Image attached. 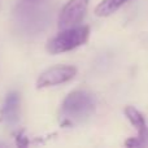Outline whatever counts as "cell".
I'll return each mask as SVG.
<instances>
[{"instance_id": "1", "label": "cell", "mask_w": 148, "mask_h": 148, "mask_svg": "<svg viewBox=\"0 0 148 148\" xmlns=\"http://www.w3.org/2000/svg\"><path fill=\"white\" fill-rule=\"evenodd\" d=\"M95 108L96 103L92 94L84 90H75L64 99L60 114L68 123H82L94 114Z\"/></svg>"}, {"instance_id": "2", "label": "cell", "mask_w": 148, "mask_h": 148, "mask_svg": "<svg viewBox=\"0 0 148 148\" xmlns=\"http://www.w3.org/2000/svg\"><path fill=\"white\" fill-rule=\"evenodd\" d=\"M88 36L90 27L87 26H75V27L64 29L61 33L49 39L46 46V49L51 55L72 51V49L86 43Z\"/></svg>"}, {"instance_id": "3", "label": "cell", "mask_w": 148, "mask_h": 148, "mask_svg": "<svg viewBox=\"0 0 148 148\" xmlns=\"http://www.w3.org/2000/svg\"><path fill=\"white\" fill-rule=\"evenodd\" d=\"M90 0H69L60 12L59 27L61 30L79 26L86 16Z\"/></svg>"}, {"instance_id": "4", "label": "cell", "mask_w": 148, "mask_h": 148, "mask_svg": "<svg viewBox=\"0 0 148 148\" xmlns=\"http://www.w3.org/2000/svg\"><path fill=\"white\" fill-rule=\"evenodd\" d=\"M77 74V69L72 65H55V66L48 68L39 75L36 81V87L38 88H44V87L57 86V84L65 83L74 78Z\"/></svg>"}, {"instance_id": "5", "label": "cell", "mask_w": 148, "mask_h": 148, "mask_svg": "<svg viewBox=\"0 0 148 148\" xmlns=\"http://www.w3.org/2000/svg\"><path fill=\"white\" fill-rule=\"evenodd\" d=\"M126 118L131 122V125L136 129L135 138H129L125 142V146L127 147H143L148 144V126L144 116L139 112L136 108L127 105L123 110Z\"/></svg>"}, {"instance_id": "6", "label": "cell", "mask_w": 148, "mask_h": 148, "mask_svg": "<svg viewBox=\"0 0 148 148\" xmlns=\"http://www.w3.org/2000/svg\"><path fill=\"white\" fill-rule=\"evenodd\" d=\"M20 94L16 91H12L5 97L4 105L1 109V120L7 125H16L20 118Z\"/></svg>"}, {"instance_id": "7", "label": "cell", "mask_w": 148, "mask_h": 148, "mask_svg": "<svg viewBox=\"0 0 148 148\" xmlns=\"http://www.w3.org/2000/svg\"><path fill=\"white\" fill-rule=\"evenodd\" d=\"M127 1L129 0H101L95 8V14L99 17H108Z\"/></svg>"}]
</instances>
